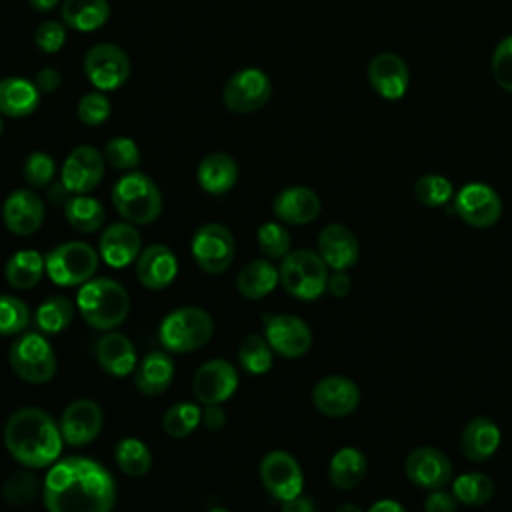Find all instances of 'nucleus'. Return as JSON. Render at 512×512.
<instances>
[{"label": "nucleus", "instance_id": "nucleus-33", "mask_svg": "<svg viewBox=\"0 0 512 512\" xmlns=\"http://www.w3.org/2000/svg\"><path fill=\"white\" fill-rule=\"evenodd\" d=\"M366 472H368L366 456L352 446L340 448L328 464V478L332 486L338 490L356 488L364 480Z\"/></svg>", "mask_w": 512, "mask_h": 512}, {"label": "nucleus", "instance_id": "nucleus-41", "mask_svg": "<svg viewBox=\"0 0 512 512\" xmlns=\"http://www.w3.org/2000/svg\"><path fill=\"white\" fill-rule=\"evenodd\" d=\"M2 496L10 506L22 508L34 502V498L38 496V480L34 474L24 472V470H16L12 472L6 480H4V488H2Z\"/></svg>", "mask_w": 512, "mask_h": 512}, {"label": "nucleus", "instance_id": "nucleus-19", "mask_svg": "<svg viewBox=\"0 0 512 512\" xmlns=\"http://www.w3.org/2000/svg\"><path fill=\"white\" fill-rule=\"evenodd\" d=\"M58 426L66 444L84 446L100 434L104 426V414L94 400H76L66 406Z\"/></svg>", "mask_w": 512, "mask_h": 512}, {"label": "nucleus", "instance_id": "nucleus-7", "mask_svg": "<svg viewBox=\"0 0 512 512\" xmlns=\"http://www.w3.org/2000/svg\"><path fill=\"white\" fill-rule=\"evenodd\" d=\"M10 368L18 378L30 384H44L56 376L58 360L40 332H26L10 344Z\"/></svg>", "mask_w": 512, "mask_h": 512}, {"label": "nucleus", "instance_id": "nucleus-32", "mask_svg": "<svg viewBox=\"0 0 512 512\" xmlns=\"http://www.w3.org/2000/svg\"><path fill=\"white\" fill-rule=\"evenodd\" d=\"M62 20L76 32H94L108 22L110 4L108 0H64Z\"/></svg>", "mask_w": 512, "mask_h": 512}, {"label": "nucleus", "instance_id": "nucleus-16", "mask_svg": "<svg viewBox=\"0 0 512 512\" xmlns=\"http://www.w3.org/2000/svg\"><path fill=\"white\" fill-rule=\"evenodd\" d=\"M238 388V372L236 368L224 360L214 358L204 362L192 380V392L196 400L206 404H222L228 400Z\"/></svg>", "mask_w": 512, "mask_h": 512}, {"label": "nucleus", "instance_id": "nucleus-45", "mask_svg": "<svg viewBox=\"0 0 512 512\" xmlns=\"http://www.w3.org/2000/svg\"><path fill=\"white\" fill-rule=\"evenodd\" d=\"M258 248L268 258H284L290 252V234L278 222H264L256 232Z\"/></svg>", "mask_w": 512, "mask_h": 512}, {"label": "nucleus", "instance_id": "nucleus-53", "mask_svg": "<svg viewBox=\"0 0 512 512\" xmlns=\"http://www.w3.org/2000/svg\"><path fill=\"white\" fill-rule=\"evenodd\" d=\"M202 422L208 430H220L226 424V414L220 404H206L202 412Z\"/></svg>", "mask_w": 512, "mask_h": 512}, {"label": "nucleus", "instance_id": "nucleus-23", "mask_svg": "<svg viewBox=\"0 0 512 512\" xmlns=\"http://www.w3.org/2000/svg\"><path fill=\"white\" fill-rule=\"evenodd\" d=\"M318 254L332 270H348L358 262L360 244L344 224H328L318 236Z\"/></svg>", "mask_w": 512, "mask_h": 512}, {"label": "nucleus", "instance_id": "nucleus-38", "mask_svg": "<svg viewBox=\"0 0 512 512\" xmlns=\"http://www.w3.org/2000/svg\"><path fill=\"white\" fill-rule=\"evenodd\" d=\"M116 462L128 476H144L152 466L148 446L138 438H124L116 446Z\"/></svg>", "mask_w": 512, "mask_h": 512}, {"label": "nucleus", "instance_id": "nucleus-6", "mask_svg": "<svg viewBox=\"0 0 512 512\" xmlns=\"http://www.w3.org/2000/svg\"><path fill=\"white\" fill-rule=\"evenodd\" d=\"M280 284L298 300H316L326 292L328 264L318 252L300 248L282 258Z\"/></svg>", "mask_w": 512, "mask_h": 512}, {"label": "nucleus", "instance_id": "nucleus-25", "mask_svg": "<svg viewBox=\"0 0 512 512\" xmlns=\"http://www.w3.org/2000/svg\"><path fill=\"white\" fill-rule=\"evenodd\" d=\"M320 198L308 186H288L272 202L274 214L286 224H308L320 214Z\"/></svg>", "mask_w": 512, "mask_h": 512}, {"label": "nucleus", "instance_id": "nucleus-48", "mask_svg": "<svg viewBox=\"0 0 512 512\" xmlns=\"http://www.w3.org/2000/svg\"><path fill=\"white\" fill-rule=\"evenodd\" d=\"M490 68H492V76H494L496 84L504 92L512 94V34L502 38L498 42V46L494 48Z\"/></svg>", "mask_w": 512, "mask_h": 512}, {"label": "nucleus", "instance_id": "nucleus-9", "mask_svg": "<svg viewBox=\"0 0 512 512\" xmlns=\"http://www.w3.org/2000/svg\"><path fill=\"white\" fill-rule=\"evenodd\" d=\"M272 96V84L260 68H242L232 74L222 90V102L230 112L250 114L260 110Z\"/></svg>", "mask_w": 512, "mask_h": 512}, {"label": "nucleus", "instance_id": "nucleus-4", "mask_svg": "<svg viewBox=\"0 0 512 512\" xmlns=\"http://www.w3.org/2000/svg\"><path fill=\"white\" fill-rule=\"evenodd\" d=\"M112 204L130 224H150L162 212V194L144 172L130 170L112 188Z\"/></svg>", "mask_w": 512, "mask_h": 512}, {"label": "nucleus", "instance_id": "nucleus-39", "mask_svg": "<svg viewBox=\"0 0 512 512\" xmlns=\"http://www.w3.org/2000/svg\"><path fill=\"white\" fill-rule=\"evenodd\" d=\"M202 412L194 402H178L170 406L162 416V428L172 438H184L196 430Z\"/></svg>", "mask_w": 512, "mask_h": 512}, {"label": "nucleus", "instance_id": "nucleus-46", "mask_svg": "<svg viewBox=\"0 0 512 512\" xmlns=\"http://www.w3.org/2000/svg\"><path fill=\"white\" fill-rule=\"evenodd\" d=\"M22 174L24 180L32 186V188H44L48 184H52L54 174H56V162L50 154L46 152H30L24 160L22 166Z\"/></svg>", "mask_w": 512, "mask_h": 512}, {"label": "nucleus", "instance_id": "nucleus-40", "mask_svg": "<svg viewBox=\"0 0 512 512\" xmlns=\"http://www.w3.org/2000/svg\"><path fill=\"white\" fill-rule=\"evenodd\" d=\"M238 360L250 374H264L272 368V348L260 334H250L238 348Z\"/></svg>", "mask_w": 512, "mask_h": 512}, {"label": "nucleus", "instance_id": "nucleus-14", "mask_svg": "<svg viewBox=\"0 0 512 512\" xmlns=\"http://www.w3.org/2000/svg\"><path fill=\"white\" fill-rule=\"evenodd\" d=\"M260 480L276 500H288L302 494L304 476L296 458L284 450L268 452L260 462Z\"/></svg>", "mask_w": 512, "mask_h": 512}, {"label": "nucleus", "instance_id": "nucleus-2", "mask_svg": "<svg viewBox=\"0 0 512 512\" xmlns=\"http://www.w3.org/2000/svg\"><path fill=\"white\" fill-rule=\"evenodd\" d=\"M60 426L34 406L18 408L4 424V446L26 468H44L58 460L62 450Z\"/></svg>", "mask_w": 512, "mask_h": 512}, {"label": "nucleus", "instance_id": "nucleus-42", "mask_svg": "<svg viewBox=\"0 0 512 512\" xmlns=\"http://www.w3.org/2000/svg\"><path fill=\"white\" fill-rule=\"evenodd\" d=\"M454 190L448 178L440 176V174H424L422 178L416 180L414 184V196L420 204L428 206V208H436V206H444L446 202H450Z\"/></svg>", "mask_w": 512, "mask_h": 512}, {"label": "nucleus", "instance_id": "nucleus-47", "mask_svg": "<svg viewBox=\"0 0 512 512\" xmlns=\"http://www.w3.org/2000/svg\"><path fill=\"white\" fill-rule=\"evenodd\" d=\"M112 112L110 100L102 92H88L78 100L76 114L82 124L86 126H100L102 122L108 120Z\"/></svg>", "mask_w": 512, "mask_h": 512}, {"label": "nucleus", "instance_id": "nucleus-54", "mask_svg": "<svg viewBox=\"0 0 512 512\" xmlns=\"http://www.w3.org/2000/svg\"><path fill=\"white\" fill-rule=\"evenodd\" d=\"M280 512H316V506H314V500H312V498L298 494V496H294V498L282 500Z\"/></svg>", "mask_w": 512, "mask_h": 512}, {"label": "nucleus", "instance_id": "nucleus-35", "mask_svg": "<svg viewBox=\"0 0 512 512\" xmlns=\"http://www.w3.org/2000/svg\"><path fill=\"white\" fill-rule=\"evenodd\" d=\"M64 214L68 224L82 232V234H90L102 228L104 218H106V210L100 204V200L88 196V194H74L68 204L64 206Z\"/></svg>", "mask_w": 512, "mask_h": 512}, {"label": "nucleus", "instance_id": "nucleus-22", "mask_svg": "<svg viewBox=\"0 0 512 512\" xmlns=\"http://www.w3.org/2000/svg\"><path fill=\"white\" fill-rule=\"evenodd\" d=\"M142 248V238L134 224L130 222H116L110 224L98 242V254L100 258L112 266V268H124L132 264Z\"/></svg>", "mask_w": 512, "mask_h": 512}, {"label": "nucleus", "instance_id": "nucleus-52", "mask_svg": "<svg viewBox=\"0 0 512 512\" xmlns=\"http://www.w3.org/2000/svg\"><path fill=\"white\" fill-rule=\"evenodd\" d=\"M350 288H352V282H350V276L346 274V270H334V272L328 276L326 290H328L334 298H344V296H348Z\"/></svg>", "mask_w": 512, "mask_h": 512}, {"label": "nucleus", "instance_id": "nucleus-50", "mask_svg": "<svg viewBox=\"0 0 512 512\" xmlns=\"http://www.w3.org/2000/svg\"><path fill=\"white\" fill-rule=\"evenodd\" d=\"M458 510V500L454 498L452 492L440 490H430L426 502H424V512H456Z\"/></svg>", "mask_w": 512, "mask_h": 512}, {"label": "nucleus", "instance_id": "nucleus-56", "mask_svg": "<svg viewBox=\"0 0 512 512\" xmlns=\"http://www.w3.org/2000/svg\"><path fill=\"white\" fill-rule=\"evenodd\" d=\"M368 512H408L400 502L392 500V498H382V500H376Z\"/></svg>", "mask_w": 512, "mask_h": 512}, {"label": "nucleus", "instance_id": "nucleus-29", "mask_svg": "<svg viewBox=\"0 0 512 512\" xmlns=\"http://www.w3.org/2000/svg\"><path fill=\"white\" fill-rule=\"evenodd\" d=\"M198 184L204 192L220 196L232 190L238 178V166L232 156L224 152H212L198 164Z\"/></svg>", "mask_w": 512, "mask_h": 512}, {"label": "nucleus", "instance_id": "nucleus-1", "mask_svg": "<svg viewBox=\"0 0 512 512\" xmlns=\"http://www.w3.org/2000/svg\"><path fill=\"white\" fill-rule=\"evenodd\" d=\"M48 512H112L116 488L110 472L92 458L56 460L42 484Z\"/></svg>", "mask_w": 512, "mask_h": 512}, {"label": "nucleus", "instance_id": "nucleus-44", "mask_svg": "<svg viewBox=\"0 0 512 512\" xmlns=\"http://www.w3.org/2000/svg\"><path fill=\"white\" fill-rule=\"evenodd\" d=\"M104 160L116 170H134L140 164V150L128 136L110 138L104 146Z\"/></svg>", "mask_w": 512, "mask_h": 512}, {"label": "nucleus", "instance_id": "nucleus-55", "mask_svg": "<svg viewBox=\"0 0 512 512\" xmlns=\"http://www.w3.org/2000/svg\"><path fill=\"white\" fill-rule=\"evenodd\" d=\"M70 198H72V192L64 186L62 180L54 182V184L48 188V200H50V204H54V206H66Z\"/></svg>", "mask_w": 512, "mask_h": 512}, {"label": "nucleus", "instance_id": "nucleus-37", "mask_svg": "<svg viewBox=\"0 0 512 512\" xmlns=\"http://www.w3.org/2000/svg\"><path fill=\"white\" fill-rule=\"evenodd\" d=\"M452 494L458 504L484 506L494 496V482L482 472H468L452 482Z\"/></svg>", "mask_w": 512, "mask_h": 512}, {"label": "nucleus", "instance_id": "nucleus-8", "mask_svg": "<svg viewBox=\"0 0 512 512\" xmlns=\"http://www.w3.org/2000/svg\"><path fill=\"white\" fill-rule=\"evenodd\" d=\"M100 254L86 242H64L50 250L44 258L46 274L58 286H80L86 284L96 268Z\"/></svg>", "mask_w": 512, "mask_h": 512}, {"label": "nucleus", "instance_id": "nucleus-18", "mask_svg": "<svg viewBox=\"0 0 512 512\" xmlns=\"http://www.w3.org/2000/svg\"><path fill=\"white\" fill-rule=\"evenodd\" d=\"M312 402L318 412L330 418H342L352 414L360 402V390L356 382L346 376L332 374L316 382L312 390Z\"/></svg>", "mask_w": 512, "mask_h": 512}, {"label": "nucleus", "instance_id": "nucleus-13", "mask_svg": "<svg viewBox=\"0 0 512 512\" xmlns=\"http://www.w3.org/2000/svg\"><path fill=\"white\" fill-rule=\"evenodd\" d=\"M264 338L270 348L284 358H300L312 346V332L308 324L292 314H266Z\"/></svg>", "mask_w": 512, "mask_h": 512}, {"label": "nucleus", "instance_id": "nucleus-36", "mask_svg": "<svg viewBox=\"0 0 512 512\" xmlns=\"http://www.w3.org/2000/svg\"><path fill=\"white\" fill-rule=\"evenodd\" d=\"M74 318V304L66 296H50L36 308V326L44 334L62 332Z\"/></svg>", "mask_w": 512, "mask_h": 512}, {"label": "nucleus", "instance_id": "nucleus-60", "mask_svg": "<svg viewBox=\"0 0 512 512\" xmlns=\"http://www.w3.org/2000/svg\"><path fill=\"white\" fill-rule=\"evenodd\" d=\"M0 134H2V114H0Z\"/></svg>", "mask_w": 512, "mask_h": 512}, {"label": "nucleus", "instance_id": "nucleus-28", "mask_svg": "<svg viewBox=\"0 0 512 512\" xmlns=\"http://www.w3.org/2000/svg\"><path fill=\"white\" fill-rule=\"evenodd\" d=\"M40 106V90L28 78H0V114L8 118H24Z\"/></svg>", "mask_w": 512, "mask_h": 512}, {"label": "nucleus", "instance_id": "nucleus-31", "mask_svg": "<svg viewBox=\"0 0 512 512\" xmlns=\"http://www.w3.org/2000/svg\"><path fill=\"white\" fill-rule=\"evenodd\" d=\"M278 282H280L278 268L264 258L244 264L236 276L238 292L248 300L264 298L276 288Z\"/></svg>", "mask_w": 512, "mask_h": 512}, {"label": "nucleus", "instance_id": "nucleus-43", "mask_svg": "<svg viewBox=\"0 0 512 512\" xmlns=\"http://www.w3.org/2000/svg\"><path fill=\"white\" fill-rule=\"evenodd\" d=\"M30 322L28 306L8 294H0V336H12L20 334Z\"/></svg>", "mask_w": 512, "mask_h": 512}, {"label": "nucleus", "instance_id": "nucleus-27", "mask_svg": "<svg viewBox=\"0 0 512 512\" xmlns=\"http://www.w3.org/2000/svg\"><path fill=\"white\" fill-rule=\"evenodd\" d=\"M96 360L104 372L110 376L122 378L134 372L136 368V350L132 342L120 334L108 330L96 346Z\"/></svg>", "mask_w": 512, "mask_h": 512}, {"label": "nucleus", "instance_id": "nucleus-34", "mask_svg": "<svg viewBox=\"0 0 512 512\" xmlns=\"http://www.w3.org/2000/svg\"><path fill=\"white\" fill-rule=\"evenodd\" d=\"M46 270L44 256L36 250H20L12 254L4 266L6 282L16 290L34 288Z\"/></svg>", "mask_w": 512, "mask_h": 512}, {"label": "nucleus", "instance_id": "nucleus-21", "mask_svg": "<svg viewBox=\"0 0 512 512\" xmlns=\"http://www.w3.org/2000/svg\"><path fill=\"white\" fill-rule=\"evenodd\" d=\"M2 222L16 236H30L44 222V202L36 192L18 188L2 204Z\"/></svg>", "mask_w": 512, "mask_h": 512}, {"label": "nucleus", "instance_id": "nucleus-17", "mask_svg": "<svg viewBox=\"0 0 512 512\" xmlns=\"http://www.w3.org/2000/svg\"><path fill=\"white\" fill-rule=\"evenodd\" d=\"M404 470L408 480L424 490H440L452 480V462L432 446L414 448L406 456Z\"/></svg>", "mask_w": 512, "mask_h": 512}, {"label": "nucleus", "instance_id": "nucleus-10", "mask_svg": "<svg viewBox=\"0 0 512 512\" xmlns=\"http://www.w3.org/2000/svg\"><path fill=\"white\" fill-rule=\"evenodd\" d=\"M84 74L98 90H116L130 76V58L116 44H94L84 56Z\"/></svg>", "mask_w": 512, "mask_h": 512}, {"label": "nucleus", "instance_id": "nucleus-26", "mask_svg": "<svg viewBox=\"0 0 512 512\" xmlns=\"http://www.w3.org/2000/svg\"><path fill=\"white\" fill-rule=\"evenodd\" d=\"M500 440L502 434L498 424L486 416H476L464 426L460 434V448L468 460L484 462L498 450Z\"/></svg>", "mask_w": 512, "mask_h": 512}, {"label": "nucleus", "instance_id": "nucleus-12", "mask_svg": "<svg viewBox=\"0 0 512 512\" xmlns=\"http://www.w3.org/2000/svg\"><path fill=\"white\" fill-rule=\"evenodd\" d=\"M452 212H456L468 226L488 228L498 222L502 214V200L492 186L484 182H470L458 190Z\"/></svg>", "mask_w": 512, "mask_h": 512}, {"label": "nucleus", "instance_id": "nucleus-24", "mask_svg": "<svg viewBox=\"0 0 512 512\" xmlns=\"http://www.w3.org/2000/svg\"><path fill=\"white\" fill-rule=\"evenodd\" d=\"M178 274V260L164 244H152L136 258V276L148 290H164Z\"/></svg>", "mask_w": 512, "mask_h": 512}, {"label": "nucleus", "instance_id": "nucleus-57", "mask_svg": "<svg viewBox=\"0 0 512 512\" xmlns=\"http://www.w3.org/2000/svg\"><path fill=\"white\" fill-rule=\"evenodd\" d=\"M30 2V6L34 8V10H38V12H50L52 8H56V4L60 2V0H28Z\"/></svg>", "mask_w": 512, "mask_h": 512}, {"label": "nucleus", "instance_id": "nucleus-11", "mask_svg": "<svg viewBox=\"0 0 512 512\" xmlns=\"http://www.w3.org/2000/svg\"><path fill=\"white\" fill-rule=\"evenodd\" d=\"M190 250L204 272L220 274L234 260V236L224 224L208 222L194 232Z\"/></svg>", "mask_w": 512, "mask_h": 512}, {"label": "nucleus", "instance_id": "nucleus-51", "mask_svg": "<svg viewBox=\"0 0 512 512\" xmlns=\"http://www.w3.org/2000/svg\"><path fill=\"white\" fill-rule=\"evenodd\" d=\"M60 82H62V76L56 68H40L34 78V84L42 94L54 92L56 88H60Z\"/></svg>", "mask_w": 512, "mask_h": 512}, {"label": "nucleus", "instance_id": "nucleus-58", "mask_svg": "<svg viewBox=\"0 0 512 512\" xmlns=\"http://www.w3.org/2000/svg\"><path fill=\"white\" fill-rule=\"evenodd\" d=\"M334 512H364L358 504H352V502H346V504H340Z\"/></svg>", "mask_w": 512, "mask_h": 512}, {"label": "nucleus", "instance_id": "nucleus-30", "mask_svg": "<svg viewBox=\"0 0 512 512\" xmlns=\"http://www.w3.org/2000/svg\"><path fill=\"white\" fill-rule=\"evenodd\" d=\"M174 378V364L166 352L154 350L146 354L136 366V388L146 396L162 394Z\"/></svg>", "mask_w": 512, "mask_h": 512}, {"label": "nucleus", "instance_id": "nucleus-59", "mask_svg": "<svg viewBox=\"0 0 512 512\" xmlns=\"http://www.w3.org/2000/svg\"><path fill=\"white\" fill-rule=\"evenodd\" d=\"M210 512H228V510L226 508H212Z\"/></svg>", "mask_w": 512, "mask_h": 512}, {"label": "nucleus", "instance_id": "nucleus-3", "mask_svg": "<svg viewBox=\"0 0 512 512\" xmlns=\"http://www.w3.org/2000/svg\"><path fill=\"white\" fill-rule=\"evenodd\" d=\"M76 308L92 328L108 332L126 320L130 298L126 288L112 278H94L82 284Z\"/></svg>", "mask_w": 512, "mask_h": 512}, {"label": "nucleus", "instance_id": "nucleus-20", "mask_svg": "<svg viewBox=\"0 0 512 512\" xmlns=\"http://www.w3.org/2000/svg\"><path fill=\"white\" fill-rule=\"evenodd\" d=\"M368 82L372 90L384 100H400L410 84V72L394 52H380L368 64Z\"/></svg>", "mask_w": 512, "mask_h": 512}, {"label": "nucleus", "instance_id": "nucleus-49", "mask_svg": "<svg viewBox=\"0 0 512 512\" xmlns=\"http://www.w3.org/2000/svg\"><path fill=\"white\" fill-rule=\"evenodd\" d=\"M34 44L46 54H56L66 44V26L56 20L42 22L34 32Z\"/></svg>", "mask_w": 512, "mask_h": 512}, {"label": "nucleus", "instance_id": "nucleus-5", "mask_svg": "<svg viewBox=\"0 0 512 512\" xmlns=\"http://www.w3.org/2000/svg\"><path fill=\"white\" fill-rule=\"evenodd\" d=\"M214 332L212 316L196 306H182L172 310L158 328L160 344L174 354L194 352L202 348Z\"/></svg>", "mask_w": 512, "mask_h": 512}, {"label": "nucleus", "instance_id": "nucleus-15", "mask_svg": "<svg viewBox=\"0 0 512 512\" xmlns=\"http://www.w3.org/2000/svg\"><path fill=\"white\" fill-rule=\"evenodd\" d=\"M104 162V154L94 146H76L62 164L60 180L72 194H88L100 184Z\"/></svg>", "mask_w": 512, "mask_h": 512}]
</instances>
